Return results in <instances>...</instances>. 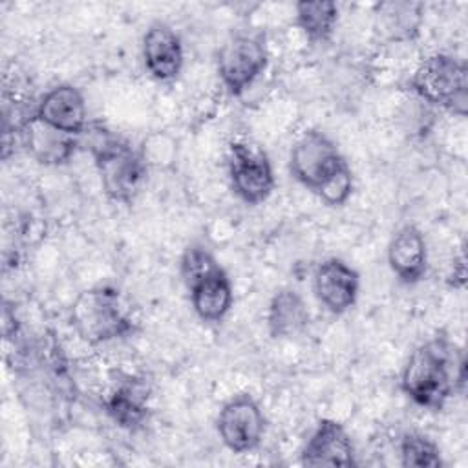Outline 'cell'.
<instances>
[{"mask_svg":"<svg viewBox=\"0 0 468 468\" xmlns=\"http://www.w3.org/2000/svg\"><path fill=\"white\" fill-rule=\"evenodd\" d=\"M466 356L463 347L444 335L419 344L400 373L402 393L419 408L439 411L448 399L464 389Z\"/></svg>","mask_w":468,"mask_h":468,"instance_id":"1","label":"cell"},{"mask_svg":"<svg viewBox=\"0 0 468 468\" xmlns=\"http://www.w3.org/2000/svg\"><path fill=\"white\" fill-rule=\"evenodd\" d=\"M79 146L91 155L106 197L113 203H133L148 174L141 152L99 121L86 124L79 135Z\"/></svg>","mask_w":468,"mask_h":468,"instance_id":"2","label":"cell"},{"mask_svg":"<svg viewBox=\"0 0 468 468\" xmlns=\"http://www.w3.org/2000/svg\"><path fill=\"white\" fill-rule=\"evenodd\" d=\"M69 324L75 335L90 346L126 338L135 331L121 292L112 285L80 291L69 307Z\"/></svg>","mask_w":468,"mask_h":468,"instance_id":"3","label":"cell"},{"mask_svg":"<svg viewBox=\"0 0 468 468\" xmlns=\"http://www.w3.org/2000/svg\"><path fill=\"white\" fill-rule=\"evenodd\" d=\"M410 88L430 106L457 117L468 113V68L450 53H431L422 58L410 77Z\"/></svg>","mask_w":468,"mask_h":468,"instance_id":"4","label":"cell"},{"mask_svg":"<svg viewBox=\"0 0 468 468\" xmlns=\"http://www.w3.org/2000/svg\"><path fill=\"white\" fill-rule=\"evenodd\" d=\"M227 172L236 197L250 207L267 201L276 186L272 163L267 152L247 139H238L229 144Z\"/></svg>","mask_w":468,"mask_h":468,"instance_id":"5","label":"cell"},{"mask_svg":"<svg viewBox=\"0 0 468 468\" xmlns=\"http://www.w3.org/2000/svg\"><path fill=\"white\" fill-rule=\"evenodd\" d=\"M346 166L347 161L336 143L320 130H305L289 154L291 176L313 194Z\"/></svg>","mask_w":468,"mask_h":468,"instance_id":"6","label":"cell"},{"mask_svg":"<svg viewBox=\"0 0 468 468\" xmlns=\"http://www.w3.org/2000/svg\"><path fill=\"white\" fill-rule=\"evenodd\" d=\"M269 64L261 33H241L229 38L218 53V77L229 95L245 93Z\"/></svg>","mask_w":468,"mask_h":468,"instance_id":"7","label":"cell"},{"mask_svg":"<svg viewBox=\"0 0 468 468\" xmlns=\"http://www.w3.org/2000/svg\"><path fill=\"white\" fill-rule=\"evenodd\" d=\"M265 428L263 410L249 393L230 397L216 417V431L221 444L238 455L256 450L263 441Z\"/></svg>","mask_w":468,"mask_h":468,"instance_id":"8","label":"cell"},{"mask_svg":"<svg viewBox=\"0 0 468 468\" xmlns=\"http://www.w3.org/2000/svg\"><path fill=\"white\" fill-rule=\"evenodd\" d=\"M314 296L331 314L347 313L358 300L360 274L342 258H327L318 263L313 276Z\"/></svg>","mask_w":468,"mask_h":468,"instance_id":"9","label":"cell"},{"mask_svg":"<svg viewBox=\"0 0 468 468\" xmlns=\"http://www.w3.org/2000/svg\"><path fill=\"white\" fill-rule=\"evenodd\" d=\"M16 135L24 150L44 166L66 165L79 146V137L68 135L44 121H40L35 112L20 121L16 126Z\"/></svg>","mask_w":468,"mask_h":468,"instance_id":"10","label":"cell"},{"mask_svg":"<svg viewBox=\"0 0 468 468\" xmlns=\"http://www.w3.org/2000/svg\"><path fill=\"white\" fill-rule=\"evenodd\" d=\"M303 466H356V452L346 426L335 419H320L302 448Z\"/></svg>","mask_w":468,"mask_h":468,"instance_id":"11","label":"cell"},{"mask_svg":"<svg viewBox=\"0 0 468 468\" xmlns=\"http://www.w3.org/2000/svg\"><path fill=\"white\" fill-rule=\"evenodd\" d=\"M143 64L146 73L157 82H172L185 64L181 37L165 22H154L143 35Z\"/></svg>","mask_w":468,"mask_h":468,"instance_id":"12","label":"cell"},{"mask_svg":"<svg viewBox=\"0 0 468 468\" xmlns=\"http://www.w3.org/2000/svg\"><path fill=\"white\" fill-rule=\"evenodd\" d=\"M35 115L46 124L73 137H79L90 122L84 95L73 84H57L49 88L37 102Z\"/></svg>","mask_w":468,"mask_h":468,"instance_id":"13","label":"cell"},{"mask_svg":"<svg viewBox=\"0 0 468 468\" xmlns=\"http://www.w3.org/2000/svg\"><path fill=\"white\" fill-rule=\"evenodd\" d=\"M150 393L146 380L124 377L110 389L102 400V408L113 424L135 431L143 428L150 417Z\"/></svg>","mask_w":468,"mask_h":468,"instance_id":"14","label":"cell"},{"mask_svg":"<svg viewBox=\"0 0 468 468\" xmlns=\"http://www.w3.org/2000/svg\"><path fill=\"white\" fill-rule=\"evenodd\" d=\"M393 276L404 285L419 283L428 271V245L415 225L400 227L389 239L386 250Z\"/></svg>","mask_w":468,"mask_h":468,"instance_id":"15","label":"cell"},{"mask_svg":"<svg viewBox=\"0 0 468 468\" xmlns=\"http://www.w3.org/2000/svg\"><path fill=\"white\" fill-rule=\"evenodd\" d=\"M186 291L192 311L199 320L208 324L221 322L234 303V287L221 265L190 283Z\"/></svg>","mask_w":468,"mask_h":468,"instance_id":"16","label":"cell"},{"mask_svg":"<svg viewBox=\"0 0 468 468\" xmlns=\"http://www.w3.org/2000/svg\"><path fill=\"white\" fill-rule=\"evenodd\" d=\"M267 333L274 340H285L300 335L309 324V309L303 296L292 287L278 289L265 313Z\"/></svg>","mask_w":468,"mask_h":468,"instance_id":"17","label":"cell"},{"mask_svg":"<svg viewBox=\"0 0 468 468\" xmlns=\"http://www.w3.org/2000/svg\"><path fill=\"white\" fill-rule=\"evenodd\" d=\"M422 24L417 2H382L375 5V29L388 40H411Z\"/></svg>","mask_w":468,"mask_h":468,"instance_id":"18","label":"cell"},{"mask_svg":"<svg viewBox=\"0 0 468 468\" xmlns=\"http://www.w3.org/2000/svg\"><path fill=\"white\" fill-rule=\"evenodd\" d=\"M338 22V5L331 0H302L294 5V24L311 44L331 40Z\"/></svg>","mask_w":468,"mask_h":468,"instance_id":"19","label":"cell"},{"mask_svg":"<svg viewBox=\"0 0 468 468\" xmlns=\"http://www.w3.org/2000/svg\"><path fill=\"white\" fill-rule=\"evenodd\" d=\"M399 457L404 468H441L444 464L439 444L420 431H408L400 437Z\"/></svg>","mask_w":468,"mask_h":468,"instance_id":"20","label":"cell"},{"mask_svg":"<svg viewBox=\"0 0 468 468\" xmlns=\"http://www.w3.org/2000/svg\"><path fill=\"white\" fill-rule=\"evenodd\" d=\"M218 265L219 263L216 261V258L210 254L208 249H205L201 245H190L181 254L179 276H181L185 287H188L190 283H194L196 280H199L203 274L210 272Z\"/></svg>","mask_w":468,"mask_h":468,"instance_id":"21","label":"cell"},{"mask_svg":"<svg viewBox=\"0 0 468 468\" xmlns=\"http://www.w3.org/2000/svg\"><path fill=\"white\" fill-rule=\"evenodd\" d=\"M353 172L349 165L340 170L329 183H325L314 196L325 205V207H342L347 203V199L353 194Z\"/></svg>","mask_w":468,"mask_h":468,"instance_id":"22","label":"cell"},{"mask_svg":"<svg viewBox=\"0 0 468 468\" xmlns=\"http://www.w3.org/2000/svg\"><path fill=\"white\" fill-rule=\"evenodd\" d=\"M450 283L453 285V289H463L466 283V258L463 250L457 258H453V271L450 274Z\"/></svg>","mask_w":468,"mask_h":468,"instance_id":"23","label":"cell"}]
</instances>
